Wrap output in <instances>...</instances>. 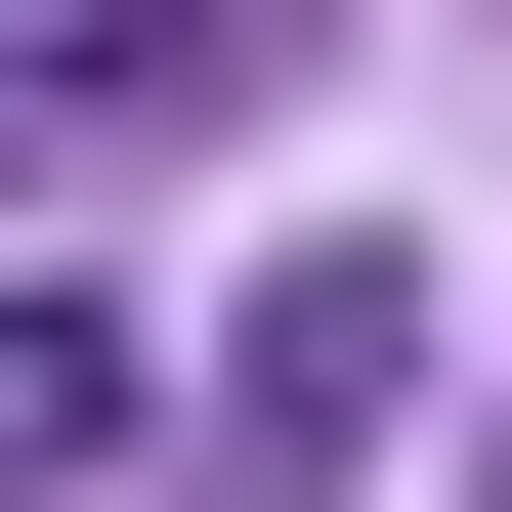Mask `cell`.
Listing matches in <instances>:
<instances>
[{"label": "cell", "instance_id": "6da1fadb", "mask_svg": "<svg viewBox=\"0 0 512 512\" xmlns=\"http://www.w3.org/2000/svg\"><path fill=\"white\" fill-rule=\"evenodd\" d=\"M384 427H427V256H256V299H214V470H256V512H342Z\"/></svg>", "mask_w": 512, "mask_h": 512}, {"label": "cell", "instance_id": "7a4b0ae2", "mask_svg": "<svg viewBox=\"0 0 512 512\" xmlns=\"http://www.w3.org/2000/svg\"><path fill=\"white\" fill-rule=\"evenodd\" d=\"M128 427H171V384H128V299H0V512H86Z\"/></svg>", "mask_w": 512, "mask_h": 512}]
</instances>
